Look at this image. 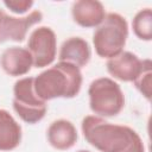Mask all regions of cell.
Here are the masks:
<instances>
[{
    "label": "cell",
    "instance_id": "1",
    "mask_svg": "<svg viewBox=\"0 0 152 152\" xmlns=\"http://www.w3.org/2000/svg\"><path fill=\"white\" fill-rule=\"evenodd\" d=\"M84 139L100 152H126L142 141L128 126L115 125L96 115H88L81 124Z\"/></svg>",
    "mask_w": 152,
    "mask_h": 152
},
{
    "label": "cell",
    "instance_id": "2",
    "mask_svg": "<svg viewBox=\"0 0 152 152\" xmlns=\"http://www.w3.org/2000/svg\"><path fill=\"white\" fill-rule=\"evenodd\" d=\"M82 80L78 66L68 62H58L33 77V90L45 102L58 97L72 99L78 95Z\"/></svg>",
    "mask_w": 152,
    "mask_h": 152
},
{
    "label": "cell",
    "instance_id": "3",
    "mask_svg": "<svg viewBox=\"0 0 152 152\" xmlns=\"http://www.w3.org/2000/svg\"><path fill=\"white\" fill-rule=\"evenodd\" d=\"M128 37V24L119 13L106 14L103 21L95 28L93 44L101 58H112L124 51Z\"/></svg>",
    "mask_w": 152,
    "mask_h": 152
},
{
    "label": "cell",
    "instance_id": "4",
    "mask_svg": "<svg viewBox=\"0 0 152 152\" xmlns=\"http://www.w3.org/2000/svg\"><path fill=\"white\" fill-rule=\"evenodd\" d=\"M89 107L96 116L112 118L118 115L125 106V96L120 86L109 77L94 80L88 89Z\"/></svg>",
    "mask_w": 152,
    "mask_h": 152
},
{
    "label": "cell",
    "instance_id": "5",
    "mask_svg": "<svg viewBox=\"0 0 152 152\" xmlns=\"http://www.w3.org/2000/svg\"><path fill=\"white\" fill-rule=\"evenodd\" d=\"M13 108L19 118L27 124H36L45 116L48 106L36 95L33 77H24L14 83Z\"/></svg>",
    "mask_w": 152,
    "mask_h": 152
},
{
    "label": "cell",
    "instance_id": "6",
    "mask_svg": "<svg viewBox=\"0 0 152 152\" xmlns=\"http://www.w3.org/2000/svg\"><path fill=\"white\" fill-rule=\"evenodd\" d=\"M27 50L32 56L33 66L45 68L52 64L57 52V39L53 30L48 26L34 28L28 37Z\"/></svg>",
    "mask_w": 152,
    "mask_h": 152
},
{
    "label": "cell",
    "instance_id": "7",
    "mask_svg": "<svg viewBox=\"0 0 152 152\" xmlns=\"http://www.w3.org/2000/svg\"><path fill=\"white\" fill-rule=\"evenodd\" d=\"M43 14L40 11H32L26 17H13L0 10V44L6 40L23 42L31 26L40 23Z\"/></svg>",
    "mask_w": 152,
    "mask_h": 152
},
{
    "label": "cell",
    "instance_id": "8",
    "mask_svg": "<svg viewBox=\"0 0 152 152\" xmlns=\"http://www.w3.org/2000/svg\"><path fill=\"white\" fill-rule=\"evenodd\" d=\"M145 59H140L129 51H121L119 55L109 58L106 63L110 76L124 82H134L144 69Z\"/></svg>",
    "mask_w": 152,
    "mask_h": 152
},
{
    "label": "cell",
    "instance_id": "9",
    "mask_svg": "<svg viewBox=\"0 0 152 152\" xmlns=\"http://www.w3.org/2000/svg\"><path fill=\"white\" fill-rule=\"evenodd\" d=\"M0 65L10 76H23L26 75L33 66V59L27 49L11 46L1 53Z\"/></svg>",
    "mask_w": 152,
    "mask_h": 152
},
{
    "label": "cell",
    "instance_id": "10",
    "mask_svg": "<svg viewBox=\"0 0 152 152\" xmlns=\"http://www.w3.org/2000/svg\"><path fill=\"white\" fill-rule=\"evenodd\" d=\"M74 21L82 27H97L106 17L103 5L97 0H78L72 4Z\"/></svg>",
    "mask_w": 152,
    "mask_h": 152
},
{
    "label": "cell",
    "instance_id": "11",
    "mask_svg": "<svg viewBox=\"0 0 152 152\" xmlns=\"http://www.w3.org/2000/svg\"><path fill=\"white\" fill-rule=\"evenodd\" d=\"M91 57V50L88 42L81 37H71L63 42L58 52L59 62L71 63L80 69L86 66Z\"/></svg>",
    "mask_w": 152,
    "mask_h": 152
},
{
    "label": "cell",
    "instance_id": "12",
    "mask_svg": "<svg viewBox=\"0 0 152 152\" xmlns=\"http://www.w3.org/2000/svg\"><path fill=\"white\" fill-rule=\"evenodd\" d=\"M49 144L59 151L71 148L77 141V131L72 122L65 119H58L51 122L46 132Z\"/></svg>",
    "mask_w": 152,
    "mask_h": 152
},
{
    "label": "cell",
    "instance_id": "13",
    "mask_svg": "<svg viewBox=\"0 0 152 152\" xmlns=\"http://www.w3.org/2000/svg\"><path fill=\"white\" fill-rule=\"evenodd\" d=\"M21 141V127L6 110L0 109V151H12Z\"/></svg>",
    "mask_w": 152,
    "mask_h": 152
},
{
    "label": "cell",
    "instance_id": "14",
    "mask_svg": "<svg viewBox=\"0 0 152 152\" xmlns=\"http://www.w3.org/2000/svg\"><path fill=\"white\" fill-rule=\"evenodd\" d=\"M132 28L134 34L141 40L152 39V11L151 8L140 10L133 18Z\"/></svg>",
    "mask_w": 152,
    "mask_h": 152
},
{
    "label": "cell",
    "instance_id": "15",
    "mask_svg": "<svg viewBox=\"0 0 152 152\" xmlns=\"http://www.w3.org/2000/svg\"><path fill=\"white\" fill-rule=\"evenodd\" d=\"M135 88L141 93L144 97L148 101L151 100V84H152V62L150 59H145L144 69L140 75L134 80Z\"/></svg>",
    "mask_w": 152,
    "mask_h": 152
},
{
    "label": "cell",
    "instance_id": "16",
    "mask_svg": "<svg viewBox=\"0 0 152 152\" xmlns=\"http://www.w3.org/2000/svg\"><path fill=\"white\" fill-rule=\"evenodd\" d=\"M4 5L15 14H24L33 6V1L32 0H5Z\"/></svg>",
    "mask_w": 152,
    "mask_h": 152
},
{
    "label": "cell",
    "instance_id": "17",
    "mask_svg": "<svg viewBox=\"0 0 152 152\" xmlns=\"http://www.w3.org/2000/svg\"><path fill=\"white\" fill-rule=\"evenodd\" d=\"M77 152H90V151H88V150H80V151H77Z\"/></svg>",
    "mask_w": 152,
    "mask_h": 152
}]
</instances>
